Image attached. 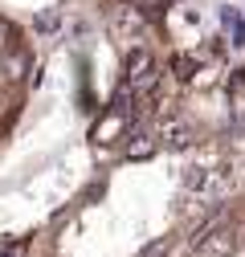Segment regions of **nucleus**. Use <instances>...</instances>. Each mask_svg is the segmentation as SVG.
Wrapping results in <instances>:
<instances>
[{"mask_svg":"<svg viewBox=\"0 0 245 257\" xmlns=\"http://www.w3.org/2000/svg\"><path fill=\"white\" fill-rule=\"evenodd\" d=\"M29 70V57L13 45V49H0V82H21Z\"/></svg>","mask_w":245,"mask_h":257,"instance_id":"nucleus-1","label":"nucleus"},{"mask_svg":"<svg viewBox=\"0 0 245 257\" xmlns=\"http://www.w3.org/2000/svg\"><path fill=\"white\" fill-rule=\"evenodd\" d=\"M13 45H17V29L0 17V49H13Z\"/></svg>","mask_w":245,"mask_h":257,"instance_id":"nucleus-2","label":"nucleus"},{"mask_svg":"<svg viewBox=\"0 0 245 257\" xmlns=\"http://www.w3.org/2000/svg\"><path fill=\"white\" fill-rule=\"evenodd\" d=\"M37 29H57V13H41L37 17Z\"/></svg>","mask_w":245,"mask_h":257,"instance_id":"nucleus-3","label":"nucleus"}]
</instances>
